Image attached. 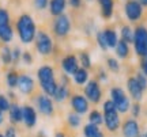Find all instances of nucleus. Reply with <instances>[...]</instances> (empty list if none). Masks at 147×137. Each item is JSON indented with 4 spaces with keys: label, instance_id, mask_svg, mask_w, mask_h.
Returning <instances> with one entry per match:
<instances>
[{
    "label": "nucleus",
    "instance_id": "obj_42",
    "mask_svg": "<svg viewBox=\"0 0 147 137\" xmlns=\"http://www.w3.org/2000/svg\"><path fill=\"white\" fill-rule=\"evenodd\" d=\"M140 72H143L147 76V54L140 58Z\"/></svg>",
    "mask_w": 147,
    "mask_h": 137
},
{
    "label": "nucleus",
    "instance_id": "obj_47",
    "mask_svg": "<svg viewBox=\"0 0 147 137\" xmlns=\"http://www.w3.org/2000/svg\"><path fill=\"white\" fill-rule=\"evenodd\" d=\"M3 121H4V116H3V113L0 111V125L3 124Z\"/></svg>",
    "mask_w": 147,
    "mask_h": 137
},
{
    "label": "nucleus",
    "instance_id": "obj_44",
    "mask_svg": "<svg viewBox=\"0 0 147 137\" xmlns=\"http://www.w3.org/2000/svg\"><path fill=\"white\" fill-rule=\"evenodd\" d=\"M69 1V5L74 7V8H79L82 5V0H68Z\"/></svg>",
    "mask_w": 147,
    "mask_h": 137
},
{
    "label": "nucleus",
    "instance_id": "obj_34",
    "mask_svg": "<svg viewBox=\"0 0 147 137\" xmlns=\"http://www.w3.org/2000/svg\"><path fill=\"white\" fill-rule=\"evenodd\" d=\"M135 79H136V82H138V84L140 86V88H142L143 91H146L147 90V76L143 72H136L135 74Z\"/></svg>",
    "mask_w": 147,
    "mask_h": 137
},
{
    "label": "nucleus",
    "instance_id": "obj_2",
    "mask_svg": "<svg viewBox=\"0 0 147 137\" xmlns=\"http://www.w3.org/2000/svg\"><path fill=\"white\" fill-rule=\"evenodd\" d=\"M16 31L19 34V38L23 43H30L36 39L37 29L34 19L29 14H22L16 21Z\"/></svg>",
    "mask_w": 147,
    "mask_h": 137
},
{
    "label": "nucleus",
    "instance_id": "obj_30",
    "mask_svg": "<svg viewBox=\"0 0 147 137\" xmlns=\"http://www.w3.org/2000/svg\"><path fill=\"white\" fill-rule=\"evenodd\" d=\"M106 67H108V69H109L110 72H113V74L120 72V63H119V60L115 57L106 58Z\"/></svg>",
    "mask_w": 147,
    "mask_h": 137
},
{
    "label": "nucleus",
    "instance_id": "obj_20",
    "mask_svg": "<svg viewBox=\"0 0 147 137\" xmlns=\"http://www.w3.org/2000/svg\"><path fill=\"white\" fill-rule=\"evenodd\" d=\"M104 34H105V39L106 43H108V47L109 49H115L117 42H119V37H117V31L112 27H106L104 30Z\"/></svg>",
    "mask_w": 147,
    "mask_h": 137
},
{
    "label": "nucleus",
    "instance_id": "obj_46",
    "mask_svg": "<svg viewBox=\"0 0 147 137\" xmlns=\"http://www.w3.org/2000/svg\"><path fill=\"white\" fill-rule=\"evenodd\" d=\"M139 3H140V5L142 7H147V0H138Z\"/></svg>",
    "mask_w": 147,
    "mask_h": 137
},
{
    "label": "nucleus",
    "instance_id": "obj_6",
    "mask_svg": "<svg viewBox=\"0 0 147 137\" xmlns=\"http://www.w3.org/2000/svg\"><path fill=\"white\" fill-rule=\"evenodd\" d=\"M36 49L41 56H49L53 52V41L45 30H38L36 34Z\"/></svg>",
    "mask_w": 147,
    "mask_h": 137
},
{
    "label": "nucleus",
    "instance_id": "obj_26",
    "mask_svg": "<svg viewBox=\"0 0 147 137\" xmlns=\"http://www.w3.org/2000/svg\"><path fill=\"white\" fill-rule=\"evenodd\" d=\"M120 35H121V39H123L124 42H127L128 45H129V43H134V30H132L131 26L124 25L120 30Z\"/></svg>",
    "mask_w": 147,
    "mask_h": 137
},
{
    "label": "nucleus",
    "instance_id": "obj_36",
    "mask_svg": "<svg viewBox=\"0 0 147 137\" xmlns=\"http://www.w3.org/2000/svg\"><path fill=\"white\" fill-rule=\"evenodd\" d=\"M10 25V14L5 8H0V26Z\"/></svg>",
    "mask_w": 147,
    "mask_h": 137
},
{
    "label": "nucleus",
    "instance_id": "obj_29",
    "mask_svg": "<svg viewBox=\"0 0 147 137\" xmlns=\"http://www.w3.org/2000/svg\"><path fill=\"white\" fill-rule=\"evenodd\" d=\"M79 64L82 65V68L87 69V71L91 68V58H90V54L87 52H80V54H79Z\"/></svg>",
    "mask_w": 147,
    "mask_h": 137
},
{
    "label": "nucleus",
    "instance_id": "obj_12",
    "mask_svg": "<svg viewBox=\"0 0 147 137\" xmlns=\"http://www.w3.org/2000/svg\"><path fill=\"white\" fill-rule=\"evenodd\" d=\"M71 107H72L74 113H76L79 116L86 114L89 111V100L87 98L82 94H74L71 96Z\"/></svg>",
    "mask_w": 147,
    "mask_h": 137
},
{
    "label": "nucleus",
    "instance_id": "obj_3",
    "mask_svg": "<svg viewBox=\"0 0 147 137\" xmlns=\"http://www.w3.org/2000/svg\"><path fill=\"white\" fill-rule=\"evenodd\" d=\"M102 109H104V125L110 133H116L121 128V118L120 113L117 111L115 103L112 99H106L102 103Z\"/></svg>",
    "mask_w": 147,
    "mask_h": 137
},
{
    "label": "nucleus",
    "instance_id": "obj_39",
    "mask_svg": "<svg viewBox=\"0 0 147 137\" xmlns=\"http://www.w3.org/2000/svg\"><path fill=\"white\" fill-rule=\"evenodd\" d=\"M34 1V7L37 10H45L49 5V0H33Z\"/></svg>",
    "mask_w": 147,
    "mask_h": 137
},
{
    "label": "nucleus",
    "instance_id": "obj_15",
    "mask_svg": "<svg viewBox=\"0 0 147 137\" xmlns=\"http://www.w3.org/2000/svg\"><path fill=\"white\" fill-rule=\"evenodd\" d=\"M18 88L22 94L25 95H30L33 94V91L36 88L34 84V80L29 76V75H19V80H18Z\"/></svg>",
    "mask_w": 147,
    "mask_h": 137
},
{
    "label": "nucleus",
    "instance_id": "obj_40",
    "mask_svg": "<svg viewBox=\"0 0 147 137\" xmlns=\"http://www.w3.org/2000/svg\"><path fill=\"white\" fill-rule=\"evenodd\" d=\"M22 61L26 64V65H30L33 63V56L30 52H23L22 53Z\"/></svg>",
    "mask_w": 147,
    "mask_h": 137
},
{
    "label": "nucleus",
    "instance_id": "obj_10",
    "mask_svg": "<svg viewBox=\"0 0 147 137\" xmlns=\"http://www.w3.org/2000/svg\"><path fill=\"white\" fill-rule=\"evenodd\" d=\"M121 133L123 137H140V125L135 118H125L121 124Z\"/></svg>",
    "mask_w": 147,
    "mask_h": 137
},
{
    "label": "nucleus",
    "instance_id": "obj_4",
    "mask_svg": "<svg viewBox=\"0 0 147 137\" xmlns=\"http://www.w3.org/2000/svg\"><path fill=\"white\" fill-rule=\"evenodd\" d=\"M110 99L115 103L116 109L120 114H125L131 109V100L128 98L127 92L121 87L115 86V87L110 88Z\"/></svg>",
    "mask_w": 147,
    "mask_h": 137
},
{
    "label": "nucleus",
    "instance_id": "obj_8",
    "mask_svg": "<svg viewBox=\"0 0 147 137\" xmlns=\"http://www.w3.org/2000/svg\"><path fill=\"white\" fill-rule=\"evenodd\" d=\"M124 12L129 22H138L143 16V7L138 0H128L124 4Z\"/></svg>",
    "mask_w": 147,
    "mask_h": 137
},
{
    "label": "nucleus",
    "instance_id": "obj_32",
    "mask_svg": "<svg viewBox=\"0 0 147 137\" xmlns=\"http://www.w3.org/2000/svg\"><path fill=\"white\" fill-rule=\"evenodd\" d=\"M1 61L4 63V65L12 63V50L8 46L1 47Z\"/></svg>",
    "mask_w": 147,
    "mask_h": 137
},
{
    "label": "nucleus",
    "instance_id": "obj_33",
    "mask_svg": "<svg viewBox=\"0 0 147 137\" xmlns=\"http://www.w3.org/2000/svg\"><path fill=\"white\" fill-rule=\"evenodd\" d=\"M95 39H97V43H98V46H100L101 50L106 52V50L109 49V47H108V43H106L104 30H101V31H97V34H95Z\"/></svg>",
    "mask_w": 147,
    "mask_h": 137
},
{
    "label": "nucleus",
    "instance_id": "obj_27",
    "mask_svg": "<svg viewBox=\"0 0 147 137\" xmlns=\"http://www.w3.org/2000/svg\"><path fill=\"white\" fill-rule=\"evenodd\" d=\"M89 122L90 124H94L97 126H100V125L104 124V114L100 110H97V109L91 110L89 114Z\"/></svg>",
    "mask_w": 147,
    "mask_h": 137
},
{
    "label": "nucleus",
    "instance_id": "obj_28",
    "mask_svg": "<svg viewBox=\"0 0 147 137\" xmlns=\"http://www.w3.org/2000/svg\"><path fill=\"white\" fill-rule=\"evenodd\" d=\"M5 80H7V84H8L10 88H16L18 87V80H19V74L15 72V71H10L5 76Z\"/></svg>",
    "mask_w": 147,
    "mask_h": 137
},
{
    "label": "nucleus",
    "instance_id": "obj_7",
    "mask_svg": "<svg viewBox=\"0 0 147 137\" xmlns=\"http://www.w3.org/2000/svg\"><path fill=\"white\" fill-rule=\"evenodd\" d=\"M84 96L87 98L89 102L91 103H100L101 99H102V88H101L100 86V82L97 79H93V80H89L87 82V84L84 86Z\"/></svg>",
    "mask_w": 147,
    "mask_h": 137
},
{
    "label": "nucleus",
    "instance_id": "obj_1",
    "mask_svg": "<svg viewBox=\"0 0 147 137\" xmlns=\"http://www.w3.org/2000/svg\"><path fill=\"white\" fill-rule=\"evenodd\" d=\"M37 78H38V82H40V86H41V90L44 91V94L53 98L59 84L56 83L55 71L52 67L51 65H41L37 69Z\"/></svg>",
    "mask_w": 147,
    "mask_h": 137
},
{
    "label": "nucleus",
    "instance_id": "obj_11",
    "mask_svg": "<svg viewBox=\"0 0 147 137\" xmlns=\"http://www.w3.org/2000/svg\"><path fill=\"white\" fill-rule=\"evenodd\" d=\"M36 106L42 116L51 117L55 114V106H53L52 99H51V96L45 94H40L36 98Z\"/></svg>",
    "mask_w": 147,
    "mask_h": 137
},
{
    "label": "nucleus",
    "instance_id": "obj_38",
    "mask_svg": "<svg viewBox=\"0 0 147 137\" xmlns=\"http://www.w3.org/2000/svg\"><path fill=\"white\" fill-rule=\"evenodd\" d=\"M19 58H22V50L16 46V47H14V50H12V64L16 65V64L19 63Z\"/></svg>",
    "mask_w": 147,
    "mask_h": 137
},
{
    "label": "nucleus",
    "instance_id": "obj_43",
    "mask_svg": "<svg viewBox=\"0 0 147 137\" xmlns=\"http://www.w3.org/2000/svg\"><path fill=\"white\" fill-rule=\"evenodd\" d=\"M97 80H98V82H100V80H104V82L108 80V75H106V72L104 69H100V71H98V79Z\"/></svg>",
    "mask_w": 147,
    "mask_h": 137
},
{
    "label": "nucleus",
    "instance_id": "obj_50",
    "mask_svg": "<svg viewBox=\"0 0 147 137\" xmlns=\"http://www.w3.org/2000/svg\"><path fill=\"white\" fill-rule=\"evenodd\" d=\"M87 1H93V0H87Z\"/></svg>",
    "mask_w": 147,
    "mask_h": 137
},
{
    "label": "nucleus",
    "instance_id": "obj_48",
    "mask_svg": "<svg viewBox=\"0 0 147 137\" xmlns=\"http://www.w3.org/2000/svg\"><path fill=\"white\" fill-rule=\"evenodd\" d=\"M144 137H147V132H146V133H144Z\"/></svg>",
    "mask_w": 147,
    "mask_h": 137
},
{
    "label": "nucleus",
    "instance_id": "obj_5",
    "mask_svg": "<svg viewBox=\"0 0 147 137\" xmlns=\"http://www.w3.org/2000/svg\"><path fill=\"white\" fill-rule=\"evenodd\" d=\"M134 49L138 57H144L147 54V27L136 26L134 30Z\"/></svg>",
    "mask_w": 147,
    "mask_h": 137
},
{
    "label": "nucleus",
    "instance_id": "obj_41",
    "mask_svg": "<svg viewBox=\"0 0 147 137\" xmlns=\"http://www.w3.org/2000/svg\"><path fill=\"white\" fill-rule=\"evenodd\" d=\"M4 137H16V129L12 126V125H11V126H7L5 128Z\"/></svg>",
    "mask_w": 147,
    "mask_h": 137
},
{
    "label": "nucleus",
    "instance_id": "obj_35",
    "mask_svg": "<svg viewBox=\"0 0 147 137\" xmlns=\"http://www.w3.org/2000/svg\"><path fill=\"white\" fill-rule=\"evenodd\" d=\"M129 111H131V116L132 118H139L140 117V114H142V105H140V102H134L131 105V109H129Z\"/></svg>",
    "mask_w": 147,
    "mask_h": 137
},
{
    "label": "nucleus",
    "instance_id": "obj_45",
    "mask_svg": "<svg viewBox=\"0 0 147 137\" xmlns=\"http://www.w3.org/2000/svg\"><path fill=\"white\" fill-rule=\"evenodd\" d=\"M55 137H67V134L63 132H57L56 134H55Z\"/></svg>",
    "mask_w": 147,
    "mask_h": 137
},
{
    "label": "nucleus",
    "instance_id": "obj_9",
    "mask_svg": "<svg viewBox=\"0 0 147 137\" xmlns=\"http://www.w3.org/2000/svg\"><path fill=\"white\" fill-rule=\"evenodd\" d=\"M69 30H71V21L65 14L57 16L55 22H53V33L60 38H64L68 35Z\"/></svg>",
    "mask_w": 147,
    "mask_h": 137
},
{
    "label": "nucleus",
    "instance_id": "obj_31",
    "mask_svg": "<svg viewBox=\"0 0 147 137\" xmlns=\"http://www.w3.org/2000/svg\"><path fill=\"white\" fill-rule=\"evenodd\" d=\"M67 122H68L69 128H72V129H75V128H78L79 125H80V122H82V120H80V116L79 114H76V113H69L68 117H67Z\"/></svg>",
    "mask_w": 147,
    "mask_h": 137
},
{
    "label": "nucleus",
    "instance_id": "obj_16",
    "mask_svg": "<svg viewBox=\"0 0 147 137\" xmlns=\"http://www.w3.org/2000/svg\"><path fill=\"white\" fill-rule=\"evenodd\" d=\"M22 113H23V124L26 125V128L32 129L36 126L37 124V113L34 110L33 106L25 105L22 107Z\"/></svg>",
    "mask_w": 147,
    "mask_h": 137
},
{
    "label": "nucleus",
    "instance_id": "obj_18",
    "mask_svg": "<svg viewBox=\"0 0 147 137\" xmlns=\"http://www.w3.org/2000/svg\"><path fill=\"white\" fill-rule=\"evenodd\" d=\"M8 114H10V122L12 125H16V124H21L23 122V113H22V107L18 103H11V107L8 110Z\"/></svg>",
    "mask_w": 147,
    "mask_h": 137
},
{
    "label": "nucleus",
    "instance_id": "obj_17",
    "mask_svg": "<svg viewBox=\"0 0 147 137\" xmlns=\"http://www.w3.org/2000/svg\"><path fill=\"white\" fill-rule=\"evenodd\" d=\"M67 0H49V14L53 16H60L64 14Z\"/></svg>",
    "mask_w": 147,
    "mask_h": 137
},
{
    "label": "nucleus",
    "instance_id": "obj_14",
    "mask_svg": "<svg viewBox=\"0 0 147 137\" xmlns=\"http://www.w3.org/2000/svg\"><path fill=\"white\" fill-rule=\"evenodd\" d=\"M61 68L64 69V72L68 75H72L78 71L80 67H79V60L75 54H67L65 57L61 60Z\"/></svg>",
    "mask_w": 147,
    "mask_h": 137
},
{
    "label": "nucleus",
    "instance_id": "obj_25",
    "mask_svg": "<svg viewBox=\"0 0 147 137\" xmlns=\"http://www.w3.org/2000/svg\"><path fill=\"white\" fill-rule=\"evenodd\" d=\"M14 38V30L10 25H5V26H0V39L4 43L12 41Z\"/></svg>",
    "mask_w": 147,
    "mask_h": 137
},
{
    "label": "nucleus",
    "instance_id": "obj_21",
    "mask_svg": "<svg viewBox=\"0 0 147 137\" xmlns=\"http://www.w3.org/2000/svg\"><path fill=\"white\" fill-rule=\"evenodd\" d=\"M83 136L84 137H105L104 132L100 129V126H97L94 124H87L83 128Z\"/></svg>",
    "mask_w": 147,
    "mask_h": 137
},
{
    "label": "nucleus",
    "instance_id": "obj_24",
    "mask_svg": "<svg viewBox=\"0 0 147 137\" xmlns=\"http://www.w3.org/2000/svg\"><path fill=\"white\" fill-rule=\"evenodd\" d=\"M69 96V88L68 86L65 84H59L57 86V90L53 95V99L56 100V102H64V100L67 99Z\"/></svg>",
    "mask_w": 147,
    "mask_h": 137
},
{
    "label": "nucleus",
    "instance_id": "obj_19",
    "mask_svg": "<svg viewBox=\"0 0 147 137\" xmlns=\"http://www.w3.org/2000/svg\"><path fill=\"white\" fill-rule=\"evenodd\" d=\"M101 7V15L104 19H110L113 16V7L115 0H97Z\"/></svg>",
    "mask_w": 147,
    "mask_h": 137
},
{
    "label": "nucleus",
    "instance_id": "obj_13",
    "mask_svg": "<svg viewBox=\"0 0 147 137\" xmlns=\"http://www.w3.org/2000/svg\"><path fill=\"white\" fill-rule=\"evenodd\" d=\"M127 90H128L129 96H131L135 102H140V100L143 99L144 91L140 88V86L138 84L135 76H129V78L127 79Z\"/></svg>",
    "mask_w": 147,
    "mask_h": 137
},
{
    "label": "nucleus",
    "instance_id": "obj_49",
    "mask_svg": "<svg viewBox=\"0 0 147 137\" xmlns=\"http://www.w3.org/2000/svg\"><path fill=\"white\" fill-rule=\"evenodd\" d=\"M0 137H4V134H0Z\"/></svg>",
    "mask_w": 147,
    "mask_h": 137
},
{
    "label": "nucleus",
    "instance_id": "obj_51",
    "mask_svg": "<svg viewBox=\"0 0 147 137\" xmlns=\"http://www.w3.org/2000/svg\"><path fill=\"white\" fill-rule=\"evenodd\" d=\"M127 1H128V0H127Z\"/></svg>",
    "mask_w": 147,
    "mask_h": 137
},
{
    "label": "nucleus",
    "instance_id": "obj_23",
    "mask_svg": "<svg viewBox=\"0 0 147 137\" xmlns=\"http://www.w3.org/2000/svg\"><path fill=\"white\" fill-rule=\"evenodd\" d=\"M72 78H74V82H75L76 84H79V86L87 84V82H89V71L80 67V68L74 74Z\"/></svg>",
    "mask_w": 147,
    "mask_h": 137
},
{
    "label": "nucleus",
    "instance_id": "obj_22",
    "mask_svg": "<svg viewBox=\"0 0 147 137\" xmlns=\"http://www.w3.org/2000/svg\"><path fill=\"white\" fill-rule=\"evenodd\" d=\"M115 50H116L117 57L121 58V60H125V58H128V56H129V45L127 42H124L123 39H119Z\"/></svg>",
    "mask_w": 147,
    "mask_h": 137
},
{
    "label": "nucleus",
    "instance_id": "obj_37",
    "mask_svg": "<svg viewBox=\"0 0 147 137\" xmlns=\"http://www.w3.org/2000/svg\"><path fill=\"white\" fill-rule=\"evenodd\" d=\"M11 107V103L10 100L7 99L5 95H0V111L4 113V111H8Z\"/></svg>",
    "mask_w": 147,
    "mask_h": 137
}]
</instances>
